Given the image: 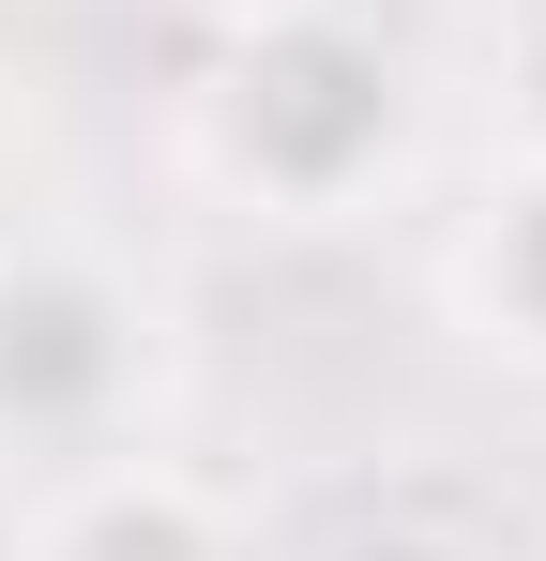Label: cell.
<instances>
[{
  "label": "cell",
  "mask_w": 546,
  "mask_h": 561,
  "mask_svg": "<svg viewBox=\"0 0 546 561\" xmlns=\"http://www.w3.org/2000/svg\"><path fill=\"white\" fill-rule=\"evenodd\" d=\"M197 152L228 197L273 213H334V197L395 152V46H364L334 0H288L228 46V77L197 92Z\"/></svg>",
  "instance_id": "obj_1"
},
{
  "label": "cell",
  "mask_w": 546,
  "mask_h": 561,
  "mask_svg": "<svg viewBox=\"0 0 546 561\" xmlns=\"http://www.w3.org/2000/svg\"><path fill=\"white\" fill-rule=\"evenodd\" d=\"M31 561H243V547H228L213 485H182V470H152V456H91L77 485H46Z\"/></svg>",
  "instance_id": "obj_2"
}]
</instances>
